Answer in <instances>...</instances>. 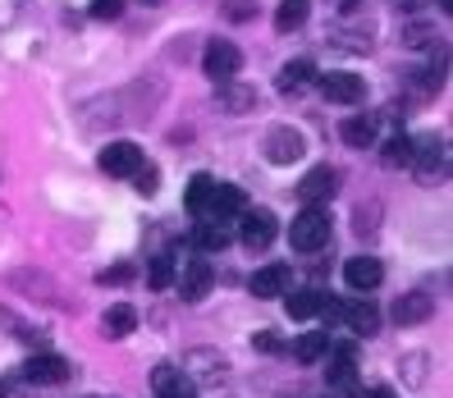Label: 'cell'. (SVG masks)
Segmentation results:
<instances>
[{"label": "cell", "instance_id": "obj_18", "mask_svg": "<svg viewBox=\"0 0 453 398\" xmlns=\"http://www.w3.org/2000/svg\"><path fill=\"white\" fill-rule=\"evenodd\" d=\"M343 325H349L353 334H362V339H371V334L380 330V307L371 302V298H357V302L343 307Z\"/></svg>", "mask_w": 453, "mask_h": 398}, {"label": "cell", "instance_id": "obj_9", "mask_svg": "<svg viewBox=\"0 0 453 398\" xmlns=\"http://www.w3.org/2000/svg\"><path fill=\"white\" fill-rule=\"evenodd\" d=\"M316 88H321L326 101H334V105H362V101H366L362 73H349V69H334V73H326V78H316Z\"/></svg>", "mask_w": 453, "mask_h": 398}, {"label": "cell", "instance_id": "obj_14", "mask_svg": "<svg viewBox=\"0 0 453 398\" xmlns=\"http://www.w3.org/2000/svg\"><path fill=\"white\" fill-rule=\"evenodd\" d=\"M380 279H385V265L376 261V256H353V261H343V284L349 288H357V294L366 298L371 288H380Z\"/></svg>", "mask_w": 453, "mask_h": 398}, {"label": "cell", "instance_id": "obj_12", "mask_svg": "<svg viewBox=\"0 0 453 398\" xmlns=\"http://www.w3.org/2000/svg\"><path fill=\"white\" fill-rule=\"evenodd\" d=\"M334 193H339V174H334L330 165H311V170L298 179V202H303V206H326Z\"/></svg>", "mask_w": 453, "mask_h": 398}, {"label": "cell", "instance_id": "obj_11", "mask_svg": "<svg viewBox=\"0 0 453 398\" xmlns=\"http://www.w3.org/2000/svg\"><path fill=\"white\" fill-rule=\"evenodd\" d=\"M243 210H248V193H243V188H234V183H216V193H211L202 220H211V225H229V220L243 216Z\"/></svg>", "mask_w": 453, "mask_h": 398}, {"label": "cell", "instance_id": "obj_16", "mask_svg": "<svg viewBox=\"0 0 453 398\" xmlns=\"http://www.w3.org/2000/svg\"><path fill=\"white\" fill-rule=\"evenodd\" d=\"M257 88L252 83H238V78H229V83H216V105L225 115H248V111H257Z\"/></svg>", "mask_w": 453, "mask_h": 398}, {"label": "cell", "instance_id": "obj_15", "mask_svg": "<svg viewBox=\"0 0 453 398\" xmlns=\"http://www.w3.org/2000/svg\"><path fill=\"white\" fill-rule=\"evenodd\" d=\"M151 389L156 398H197V385L179 371V362H161L151 371Z\"/></svg>", "mask_w": 453, "mask_h": 398}, {"label": "cell", "instance_id": "obj_23", "mask_svg": "<svg viewBox=\"0 0 453 398\" xmlns=\"http://www.w3.org/2000/svg\"><path fill=\"white\" fill-rule=\"evenodd\" d=\"M211 279H216V275H211V265H206V261H193L188 275L179 279V298H183V302H202L206 288H211Z\"/></svg>", "mask_w": 453, "mask_h": 398}, {"label": "cell", "instance_id": "obj_32", "mask_svg": "<svg viewBox=\"0 0 453 398\" xmlns=\"http://www.w3.org/2000/svg\"><path fill=\"white\" fill-rule=\"evenodd\" d=\"M133 188H138V193H142V197H151V193H156V188H161V170H156V165H151V161H147V165H142V170H138V174H133Z\"/></svg>", "mask_w": 453, "mask_h": 398}, {"label": "cell", "instance_id": "obj_4", "mask_svg": "<svg viewBox=\"0 0 453 398\" xmlns=\"http://www.w3.org/2000/svg\"><path fill=\"white\" fill-rule=\"evenodd\" d=\"M275 233H280L275 210H265V206H248L243 216H238V243L252 248V252H265V248L275 243Z\"/></svg>", "mask_w": 453, "mask_h": 398}, {"label": "cell", "instance_id": "obj_39", "mask_svg": "<svg viewBox=\"0 0 453 398\" xmlns=\"http://www.w3.org/2000/svg\"><path fill=\"white\" fill-rule=\"evenodd\" d=\"M321 316L326 321H343V302L339 298H321Z\"/></svg>", "mask_w": 453, "mask_h": 398}, {"label": "cell", "instance_id": "obj_13", "mask_svg": "<svg viewBox=\"0 0 453 398\" xmlns=\"http://www.w3.org/2000/svg\"><path fill=\"white\" fill-rule=\"evenodd\" d=\"M321 362H326V380H330L334 389H349V385L357 380V348H353V343H339V348L330 343V353H326Z\"/></svg>", "mask_w": 453, "mask_h": 398}, {"label": "cell", "instance_id": "obj_37", "mask_svg": "<svg viewBox=\"0 0 453 398\" xmlns=\"http://www.w3.org/2000/svg\"><path fill=\"white\" fill-rule=\"evenodd\" d=\"M133 275H138L133 265H111V271H101L96 279H101V284H124V279H133Z\"/></svg>", "mask_w": 453, "mask_h": 398}, {"label": "cell", "instance_id": "obj_31", "mask_svg": "<svg viewBox=\"0 0 453 398\" xmlns=\"http://www.w3.org/2000/svg\"><path fill=\"white\" fill-rule=\"evenodd\" d=\"M147 279H151V288H174V256H170V252L156 256L151 271H147Z\"/></svg>", "mask_w": 453, "mask_h": 398}, {"label": "cell", "instance_id": "obj_35", "mask_svg": "<svg viewBox=\"0 0 453 398\" xmlns=\"http://www.w3.org/2000/svg\"><path fill=\"white\" fill-rule=\"evenodd\" d=\"M88 14H92V19H119V14H124V0H92Z\"/></svg>", "mask_w": 453, "mask_h": 398}, {"label": "cell", "instance_id": "obj_34", "mask_svg": "<svg viewBox=\"0 0 453 398\" xmlns=\"http://www.w3.org/2000/svg\"><path fill=\"white\" fill-rule=\"evenodd\" d=\"M353 229H357V233H376V202L357 206V216H353Z\"/></svg>", "mask_w": 453, "mask_h": 398}, {"label": "cell", "instance_id": "obj_41", "mask_svg": "<svg viewBox=\"0 0 453 398\" xmlns=\"http://www.w3.org/2000/svg\"><path fill=\"white\" fill-rule=\"evenodd\" d=\"M398 5H403V10H421V5H426V0H398Z\"/></svg>", "mask_w": 453, "mask_h": 398}, {"label": "cell", "instance_id": "obj_1", "mask_svg": "<svg viewBox=\"0 0 453 398\" xmlns=\"http://www.w3.org/2000/svg\"><path fill=\"white\" fill-rule=\"evenodd\" d=\"M330 229H334V220H330L326 206H303L288 225V243L298 252H316V248L330 243Z\"/></svg>", "mask_w": 453, "mask_h": 398}, {"label": "cell", "instance_id": "obj_8", "mask_svg": "<svg viewBox=\"0 0 453 398\" xmlns=\"http://www.w3.org/2000/svg\"><path fill=\"white\" fill-rule=\"evenodd\" d=\"M179 371L193 385L197 380H225L229 376V362H225L220 348H188V353H183V362H179Z\"/></svg>", "mask_w": 453, "mask_h": 398}, {"label": "cell", "instance_id": "obj_43", "mask_svg": "<svg viewBox=\"0 0 453 398\" xmlns=\"http://www.w3.org/2000/svg\"><path fill=\"white\" fill-rule=\"evenodd\" d=\"M5 394H10V389H5V385H0V398H5Z\"/></svg>", "mask_w": 453, "mask_h": 398}, {"label": "cell", "instance_id": "obj_40", "mask_svg": "<svg viewBox=\"0 0 453 398\" xmlns=\"http://www.w3.org/2000/svg\"><path fill=\"white\" fill-rule=\"evenodd\" d=\"M357 398H394V389H385V385H376V389H362Z\"/></svg>", "mask_w": 453, "mask_h": 398}, {"label": "cell", "instance_id": "obj_17", "mask_svg": "<svg viewBox=\"0 0 453 398\" xmlns=\"http://www.w3.org/2000/svg\"><path fill=\"white\" fill-rule=\"evenodd\" d=\"M288 265L284 261H271V265H261V271L248 279V288H252V298H284L288 294Z\"/></svg>", "mask_w": 453, "mask_h": 398}, {"label": "cell", "instance_id": "obj_26", "mask_svg": "<svg viewBox=\"0 0 453 398\" xmlns=\"http://www.w3.org/2000/svg\"><path fill=\"white\" fill-rule=\"evenodd\" d=\"M211 193H216V179L211 174H193V183H188V197H183V206H188V216H206V202H211Z\"/></svg>", "mask_w": 453, "mask_h": 398}, {"label": "cell", "instance_id": "obj_19", "mask_svg": "<svg viewBox=\"0 0 453 398\" xmlns=\"http://www.w3.org/2000/svg\"><path fill=\"white\" fill-rule=\"evenodd\" d=\"M316 83V65L311 60H288L280 73H275V92H284V96H298L303 88H311Z\"/></svg>", "mask_w": 453, "mask_h": 398}, {"label": "cell", "instance_id": "obj_5", "mask_svg": "<svg viewBox=\"0 0 453 398\" xmlns=\"http://www.w3.org/2000/svg\"><path fill=\"white\" fill-rule=\"evenodd\" d=\"M96 165H101L105 179H133V174L147 165V156H142L138 142H105L96 151Z\"/></svg>", "mask_w": 453, "mask_h": 398}, {"label": "cell", "instance_id": "obj_28", "mask_svg": "<svg viewBox=\"0 0 453 398\" xmlns=\"http://www.w3.org/2000/svg\"><path fill=\"white\" fill-rule=\"evenodd\" d=\"M380 161H385V165H408V161H412V138H408V133H394V138H385Z\"/></svg>", "mask_w": 453, "mask_h": 398}, {"label": "cell", "instance_id": "obj_29", "mask_svg": "<svg viewBox=\"0 0 453 398\" xmlns=\"http://www.w3.org/2000/svg\"><path fill=\"white\" fill-rule=\"evenodd\" d=\"M426 376H431V357H426V353H408L403 357V385L408 389H421Z\"/></svg>", "mask_w": 453, "mask_h": 398}, {"label": "cell", "instance_id": "obj_6", "mask_svg": "<svg viewBox=\"0 0 453 398\" xmlns=\"http://www.w3.org/2000/svg\"><path fill=\"white\" fill-rule=\"evenodd\" d=\"M238 69H243V50H238L234 42H225V37L206 42V50H202V73L211 78V83H229V78H238Z\"/></svg>", "mask_w": 453, "mask_h": 398}, {"label": "cell", "instance_id": "obj_30", "mask_svg": "<svg viewBox=\"0 0 453 398\" xmlns=\"http://www.w3.org/2000/svg\"><path fill=\"white\" fill-rule=\"evenodd\" d=\"M220 14L229 23H252L261 14V5H257V0H220Z\"/></svg>", "mask_w": 453, "mask_h": 398}, {"label": "cell", "instance_id": "obj_38", "mask_svg": "<svg viewBox=\"0 0 453 398\" xmlns=\"http://www.w3.org/2000/svg\"><path fill=\"white\" fill-rule=\"evenodd\" d=\"M19 10H23V0H0V28H10L19 19Z\"/></svg>", "mask_w": 453, "mask_h": 398}, {"label": "cell", "instance_id": "obj_25", "mask_svg": "<svg viewBox=\"0 0 453 398\" xmlns=\"http://www.w3.org/2000/svg\"><path fill=\"white\" fill-rule=\"evenodd\" d=\"M311 14V0H280V10H275V28L280 33H298L303 23Z\"/></svg>", "mask_w": 453, "mask_h": 398}, {"label": "cell", "instance_id": "obj_42", "mask_svg": "<svg viewBox=\"0 0 453 398\" xmlns=\"http://www.w3.org/2000/svg\"><path fill=\"white\" fill-rule=\"evenodd\" d=\"M142 5H165V0H142Z\"/></svg>", "mask_w": 453, "mask_h": 398}, {"label": "cell", "instance_id": "obj_10", "mask_svg": "<svg viewBox=\"0 0 453 398\" xmlns=\"http://www.w3.org/2000/svg\"><path fill=\"white\" fill-rule=\"evenodd\" d=\"M69 376H73V366L60 353H33L28 362H23V380L28 385H65Z\"/></svg>", "mask_w": 453, "mask_h": 398}, {"label": "cell", "instance_id": "obj_21", "mask_svg": "<svg viewBox=\"0 0 453 398\" xmlns=\"http://www.w3.org/2000/svg\"><path fill=\"white\" fill-rule=\"evenodd\" d=\"M293 362H303V366H311V362H321L326 353H330V334L326 330H307V334H298L293 339Z\"/></svg>", "mask_w": 453, "mask_h": 398}, {"label": "cell", "instance_id": "obj_22", "mask_svg": "<svg viewBox=\"0 0 453 398\" xmlns=\"http://www.w3.org/2000/svg\"><path fill=\"white\" fill-rule=\"evenodd\" d=\"M321 288H293V294H284V311L293 321H311V316H321Z\"/></svg>", "mask_w": 453, "mask_h": 398}, {"label": "cell", "instance_id": "obj_20", "mask_svg": "<svg viewBox=\"0 0 453 398\" xmlns=\"http://www.w3.org/2000/svg\"><path fill=\"white\" fill-rule=\"evenodd\" d=\"M133 330H138V307H128V302L105 307V316H101V334L105 339H128Z\"/></svg>", "mask_w": 453, "mask_h": 398}, {"label": "cell", "instance_id": "obj_36", "mask_svg": "<svg viewBox=\"0 0 453 398\" xmlns=\"http://www.w3.org/2000/svg\"><path fill=\"white\" fill-rule=\"evenodd\" d=\"M252 348H257V353H284V339L265 330V334H257V339H252Z\"/></svg>", "mask_w": 453, "mask_h": 398}, {"label": "cell", "instance_id": "obj_7", "mask_svg": "<svg viewBox=\"0 0 453 398\" xmlns=\"http://www.w3.org/2000/svg\"><path fill=\"white\" fill-rule=\"evenodd\" d=\"M431 316H435V294H426V288H408V294H398L394 307H389L394 325H426Z\"/></svg>", "mask_w": 453, "mask_h": 398}, {"label": "cell", "instance_id": "obj_27", "mask_svg": "<svg viewBox=\"0 0 453 398\" xmlns=\"http://www.w3.org/2000/svg\"><path fill=\"white\" fill-rule=\"evenodd\" d=\"M193 248H197V252H225V248H229V225L202 220L197 233H193Z\"/></svg>", "mask_w": 453, "mask_h": 398}, {"label": "cell", "instance_id": "obj_2", "mask_svg": "<svg viewBox=\"0 0 453 398\" xmlns=\"http://www.w3.org/2000/svg\"><path fill=\"white\" fill-rule=\"evenodd\" d=\"M408 165H417V183H444V174H449V147H444V138H412V161Z\"/></svg>", "mask_w": 453, "mask_h": 398}, {"label": "cell", "instance_id": "obj_24", "mask_svg": "<svg viewBox=\"0 0 453 398\" xmlns=\"http://www.w3.org/2000/svg\"><path fill=\"white\" fill-rule=\"evenodd\" d=\"M339 138L349 147H376V119L371 115H349L339 124Z\"/></svg>", "mask_w": 453, "mask_h": 398}, {"label": "cell", "instance_id": "obj_3", "mask_svg": "<svg viewBox=\"0 0 453 398\" xmlns=\"http://www.w3.org/2000/svg\"><path fill=\"white\" fill-rule=\"evenodd\" d=\"M261 156L271 165H293L307 156V138L288 124H275V128H265V138H261Z\"/></svg>", "mask_w": 453, "mask_h": 398}, {"label": "cell", "instance_id": "obj_33", "mask_svg": "<svg viewBox=\"0 0 453 398\" xmlns=\"http://www.w3.org/2000/svg\"><path fill=\"white\" fill-rule=\"evenodd\" d=\"M435 33H431V23H408V33H403V46H431Z\"/></svg>", "mask_w": 453, "mask_h": 398}]
</instances>
